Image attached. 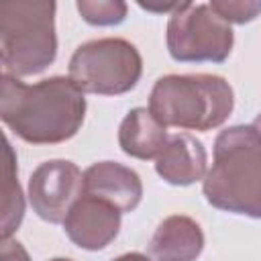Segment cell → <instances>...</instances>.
<instances>
[{"mask_svg": "<svg viewBox=\"0 0 261 261\" xmlns=\"http://www.w3.org/2000/svg\"><path fill=\"white\" fill-rule=\"evenodd\" d=\"M167 139V128L145 106L128 110L118 126V145L124 155L135 159H155Z\"/></svg>", "mask_w": 261, "mask_h": 261, "instance_id": "cell-12", "label": "cell"}, {"mask_svg": "<svg viewBox=\"0 0 261 261\" xmlns=\"http://www.w3.org/2000/svg\"><path fill=\"white\" fill-rule=\"evenodd\" d=\"M165 43L179 63H222L232 51L234 33L208 4L179 2L169 14Z\"/></svg>", "mask_w": 261, "mask_h": 261, "instance_id": "cell-6", "label": "cell"}, {"mask_svg": "<svg viewBox=\"0 0 261 261\" xmlns=\"http://www.w3.org/2000/svg\"><path fill=\"white\" fill-rule=\"evenodd\" d=\"M82 194L84 173L67 159L43 161L29 177V202L35 214L49 224H61Z\"/></svg>", "mask_w": 261, "mask_h": 261, "instance_id": "cell-7", "label": "cell"}, {"mask_svg": "<svg viewBox=\"0 0 261 261\" xmlns=\"http://www.w3.org/2000/svg\"><path fill=\"white\" fill-rule=\"evenodd\" d=\"M120 212L108 202L82 194L63 218L67 239L84 251L106 249L120 230Z\"/></svg>", "mask_w": 261, "mask_h": 261, "instance_id": "cell-8", "label": "cell"}, {"mask_svg": "<svg viewBox=\"0 0 261 261\" xmlns=\"http://www.w3.org/2000/svg\"><path fill=\"white\" fill-rule=\"evenodd\" d=\"M27 200L18 179L0 186V239H10L22 224Z\"/></svg>", "mask_w": 261, "mask_h": 261, "instance_id": "cell-13", "label": "cell"}, {"mask_svg": "<svg viewBox=\"0 0 261 261\" xmlns=\"http://www.w3.org/2000/svg\"><path fill=\"white\" fill-rule=\"evenodd\" d=\"M49 261H73V259H67V257H53V259H49Z\"/></svg>", "mask_w": 261, "mask_h": 261, "instance_id": "cell-21", "label": "cell"}, {"mask_svg": "<svg viewBox=\"0 0 261 261\" xmlns=\"http://www.w3.org/2000/svg\"><path fill=\"white\" fill-rule=\"evenodd\" d=\"M208 6L228 24H245L257 18L261 10L259 0H212Z\"/></svg>", "mask_w": 261, "mask_h": 261, "instance_id": "cell-15", "label": "cell"}, {"mask_svg": "<svg viewBox=\"0 0 261 261\" xmlns=\"http://www.w3.org/2000/svg\"><path fill=\"white\" fill-rule=\"evenodd\" d=\"M84 194L100 198L120 214L133 212L143 200L139 173L116 161H98L84 171Z\"/></svg>", "mask_w": 261, "mask_h": 261, "instance_id": "cell-9", "label": "cell"}, {"mask_svg": "<svg viewBox=\"0 0 261 261\" xmlns=\"http://www.w3.org/2000/svg\"><path fill=\"white\" fill-rule=\"evenodd\" d=\"M10 71H12V69H10V65H8L6 57H4V53L0 51V77L6 75V73H10Z\"/></svg>", "mask_w": 261, "mask_h": 261, "instance_id": "cell-20", "label": "cell"}, {"mask_svg": "<svg viewBox=\"0 0 261 261\" xmlns=\"http://www.w3.org/2000/svg\"><path fill=\"white\" fill-rule=\"evenodd\" d=\"M143 75L139 49L120 37H104L82 43L67 67V77L84 92L96 96H120L130 92Z\"/></svg>", "mask_w": 261, "mask_h": 261, "instance_id": "cell-5", "label": "cell"}, {"mask_svg": "<svg viewBox=\"0 0 261 261\" xmlns=\"http://www.w3.org/2000/svg\"><path fill=\"white\" fill-rule=\"evenodd\" d=\"M0 261H31V255L20 241L0 239Z\"/></svg>", "mask_w": 261, "mask_h": 261, "instance_id": "cell-17", "label": "cell"}, {"mask_svg": "<svg viewBox=\"0 0 261 261\" xmlns=\"http://www.w3.org/2000/svg\"><path fill=\"white\" fill-rule=\"evenodd\" d=\"M16 175H18L16 151H14L12 143L8 141V137L4 135V130L0 128V186L14 181Z\"/></svg>", "mask_w": 261, "mask_h": 261, "instance_id": "cell-16", "label": "cell"}, {"mask_svg": "<svg viewBox=\"0 0 261 261\" xmlns=\"http://www.w3.org/2000/svg\"><path fill=\"white\" fill-rule=\"evenodd\" d=\"M204 230L194 218L171 214L155 228L149 253L155 261H196L204 251Z\"/></svg>", "mask_w": 261, "mask_h": 261, "instance_id": "cell-11", "label": "cell"}, {"mask_svg": "<svg viewBox=\"0 0 261 261\" xmlns=\"http://www.w3.org/2000/svg\"><path fill=\"white\" fill-rule=\"evenodd\" d=\"M112 261H153L151 257H147V255H143V253H139V251H133V253H124V255H118L116 259H112Z\"/></svg>", "mask_w": 261, "mask_h": 261, "instance_id": "cell-19", "label": "cell"}, {"mask_svg": "<svg viewBox=\"0 0 261 261\" xmlns=\"http://www.w3.org/2000/svg\"><path fill=\"white\" fill-rule=\"evenodd\" d=\"M202 194L218 210L255 220L261 216V143L257 122L234 124L218 133L212 167L202 177Z\"/></svg>", "mask_w": 261, "mask_h": 261, "instance_id": "cell-2", "label": "cell"}, {"mask_svg": "<svg viewBox=\"0 0 261 261\" xmlns=\"http://www.w3.org/2000/svg\"><path fill=\"white\" fill-rule=\"evenodd\" d=\"M53 0H0V51L16 77L43 73L57 57Z\"/></svg>", "mask_w": 261, "mask_h": 261, "instance_id": "cell-4", "label": "cell"}, {"mask_svg": "<svg viewBox=\"0 0 261 261\" xmlns=\"http://www.w3.org/2000/svg\"><path fill=\"white\" fill-rule=\"evenodd\" d=\"M234 108V92L216 73L161 75L149 94V112L167 128L212 130L222 126Z\"/></svg>", "mask_w": 261, "mask_h": 261, "instance_id": "cell-3", "label": "cell"}, {"mask_svg": "<svg viewBox=\"0 0 261 261\" xmlns=\"http://www.w3.org/2000/svg\"><path fill=\"white\" fill-rule=\"evenodd\" d=\"M206 169V147L190 133H177L169 137L161 153L155 157V171L169 186L186 188L196 181H202Z\"/></svg>", "mask_w": 261, "mask_h": 261, "instance_id": "cell-10", "label": "cell"}, {"mask_svg": "<svg viewBox=\"0 0 261 261\" xmlns=\"http://www.w3.org/2000/svg\"><path fill=\"white\" fill-rule=\"evenodd\" d=\"M80 16L92 27H116L126 18L128 6L122 0H77Z\"/></svg>", "mask_w": 261, "mask_h": 261, "instance_id": "cell-14", "label": "cell"}, {"mask_svg": "<svg viewBox=\"0 0 261 261\" xmlns=\"http://www.w3.org/2000/svg\"><path fill=\"white\" fill-rule=\"evenodd\" d=\"M179 2H169V4H145V2H139V6L143 10H149V12H173L177 8Z\"/></svg>", "mask_w": 261, "mask_h": 261, "instance_id": "cell-18", "label": "cell"}, {"mask_svg": "<svg viewBox=\"0 0 261 261\" xmlns=\"http://www.w3.org/2000/svg\"><path fill=\"white\" fill-rule=\"evenodd\" d=\"M84 92L65 75L24 84L12 71L0 77V120L24 143L57 145L77 135L86 116Z\"/></svg>", "mask_w": 261, "mask_h": 261, "instance_id": "cell-1", "label": "cell"}]
</instances>
